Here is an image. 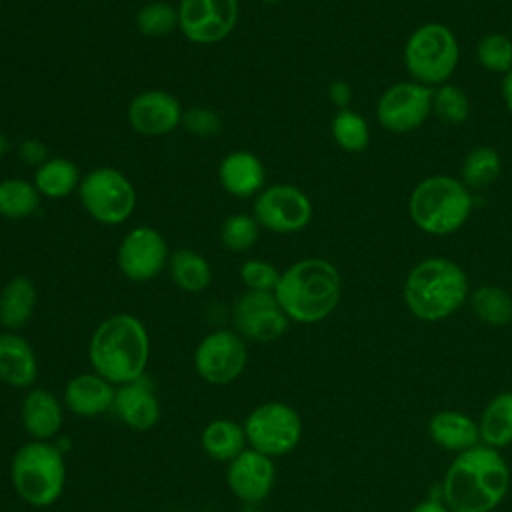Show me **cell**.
<instances>
[{"mask_svg":"<svg viewBox=\"0 0 512 512\" xmlns=\"http://www.w3.org/2000/svg\"><path fill=\"white\" fill-rule=\"evenodd\" d=\"M480 438L490 448L512 442V392L496 394L480 418Z\"/></svg>","mask_w":512,"mask_h":512,"instance_id":"cell-29","label":"cell"},{"mask_svg":"<svg viewBox=\"0 0 512 512\" xmlns=\"http://www.w3.org/2000/svg\"><path fill=\"white\" fill-rule=\"evenodd\" d=\"M38 292L28 276L10 278L0 290V324L8 332L26 326L36 310Z\"/></svg>","mask_w":512,"mask_h":512,"instance_id":"cell-23","label":"cell"},{"mask_svg":"<svg viewBox=\"0 0 512 512\" xmlns=\"http://www.w3.org/2000/svg\"><path fill=\"white\" fill-rule=\"evenodd\" d=\"M20 158L26 162V164H32V166H40L48 160V150L42 142L30 138V140H24L20 144Z\"/></svg>","mask_w":512,"mask_h":512,"instance_id":"cell-39","label":"cell"},{"mask_svg":"<svg viewBox=\"0 0 512 512\" xmlns=\"http://www.w3.org/2000/svg\"><path fill=\"white\" fill-rule=\"evenodd\" d=\"M114 394V384L102 378L100 374H78L70 378L64 386L62 402L72 414L92 418L104 414L114 406Z\"/></svg>","mask_w":512,"mask_h":512,"instance_id":"cell-20","label":"cell"},{"mask_svg":"<svg viewBox=\"0 0 512 512\" xmlns=\"http://www.w3.org/2000/svg\"><path fill=\"white\" fill-rule=\"evenodd\" d=\"M168 272L172 282L184 292H202L212 282V268L208 260L190 248H178L168 258Z\"/></svg>","mask_w":512,"mask_h":512,"instance_id":"cell-26","label":"cell"},{"mask_svg":"<svg viewBox=\"0 0 512 512\" xmlns=\"http://www.w3.org/2000/svg\"><path fill=\"white\" fill-rule=\"evenodd\" d=\"M432 112V88L410 82H396L388 86L376 104V118L380 126L390 132L404 134L424 124Z\"/></svg>","mask_w":512,"mask_h":512,"instance_id":"cell-12","label":"cell"},{"mask_svg":"<svg viewBox=\"0 0 512 512\" xmlns=\"http://www.w3.org/2000/svg\"><path fill=\"white\" fill-rule=\"evenodd\" d=\"M38 378V360L30 342L16 332H0V380L12 388H30Z\"/></svg>","mask_w":512,"mask_h":512,"instance_id":"cell-21","label":"cell"},{"mask_svg":"<svg viewBox=\"0 0 512 512\" xmlns=\"http://www.w3.org/2000/svg\"><path fill=\"white\" fill-rule=\"evenodd\" d=\"M182 126L198 136V138H212L216 134H220L222 130V118L216 110L206 108V106H192L188 110H184L182 114Z\"/></svg>","mask_w":512,"mask_h":512,"instance_id":"cell-38","label":"cell"},{"mask_svg":"<svg viewBox=\"0 0 512 512\" xmlns=\"http://www.w3.org/2000/svg\"><path fill=\"white\" fill-rule=\"evenodd\" d=\"M42 194L24 178L0 180V216L6 220H26L40 208Z\"/></svg>","mask_w":512,"mask_h":512,"instance_id":"cell-28","label":"cell"},{"mask_svg":"<svg viewBox=\"0 0 512 512\" xmlns=\"http://www.w3.org/2000/svg\"><path fill=\"white\" fill-rule=\"evenodd\" d=\"M78 196L88 216L100 224L116 226L126 222L136 208L132 182L116 168L98 166L78 186Z\"/></svg>","mask_w":512,"mask_h":512,"instance_id":"cell-8","label":"cell"},{"mask_svg":"<svg viewBox=\"0 0 512 512\" xmlns=\"http://www.w3.org/2000/svg\"><path fill=\"white\" fill-rule=\"evenodd\" d=\"M168 244L152 226L132 228L118 246V268L132 282H148L168 266Z\"/></svg>","mask_w":512,"mask_h":512,"instance_id":"cell-15","label":"cell"},{"mask_svg":"<svg viewBox=\"0 0 512 512\" xmlns=\"http://www.w3.org/2000/svg\"><path fill=\"white\" fill-rule=\"evenodd\" d=\"M80 180L82 178H80L78 166L64 156H56V158H48L44 164L36 168L32 182L42 196L58 200L78 190Z\"/></svg>","mask_w":512,"mask_h":512,"instance_id":"cell-25","label":"cell"},{"mask_svg":"<svg viewBox=\"0 0 512 512\" xmlns=\"http://www.w3.org/2000/svg\"><path fill=\"white\" fill-rule=\"evenodd\" d=\"M88 356L94 372L116 386L138 380L148 366V330L142 320L132 314H114L94 330Z\"/></svg>","mask_w":512,"mask_h":512,"instance_id":"cell-2","label":"cell"},{"mask_svg":"<svg viewBox=\"0 0 512 512\" xmlns=\"http://www.w3.org/2000/svg\"><path fill=\"white\" fill-rule=\"evenodd\" d=\"M0 6H2V0H0Z\"/></svg>","mask_w":512,"mask_h":512,"instance_id":"cell-45","label":"cell"},{"mask_svg":"<svg viewBox=\"0 0 512 512\" xmlns=\"http://www.w3.org/2000/svg\"><path fill=\"white\" fill-rule=\"evenodd\" d=\"M330 132L334 142L346 152H362L370 142V130L366 120L348 108H342L334 114Z\"/></svg>","mask_w":512,"mask_h":512,"instance_id":"cell-32","label":"cell"},{"mask_svg":"<svg viewBox=\"0 0 512 512\" xmlns=\"http://www.w3.org/2000/svg\"><path fill=\"white\" fill-rule=\"evenodd\" d=\"M238 0H180L178 28L194 44H216L236 26Z\"/></svg>","mask_w":512,"mask_h":512,"instance_id":"cell-14","label":"cell"},{"mask_svg":"<svg viewBox=\"0 0 512 512\" xmlns=\"http://www.w3.org/2000/svg\"><path fill=\"white\" fill-rule=\"evenodd\" d=\"M404 302L424 322L452 316L468 298V276L450 258L432 256L418 262L404 280Z\"/></svg>","mask_w":512,"mask_h":512,"instance_id":"cell-4","label":"cell"},{"mask_svg":"<svg viewBox=\"0 0 512 512\" xmlns=\"http://www.w3.org/2000/svg\"><path fill=\"white\" fill-rule=\"evenodd\" d=\"M200 442H202L204 452L210 458H214L218 462H230L240 452L246 450L248 440H246L244 426H240L232 420H226V418H218V420H212L204 428Z\"/></svg>","mask_w":512,"mask_h":512,"instance_id":"cell-27","label":"cell"},{"mask_svg":"<svg viewBox=\"0 0 512 512\" xmlns=\"http://www.w3.org/2000/svg\"><path fill=\"white\" fill-rule=\"evenodd\" d=\"M20 418L24 430L32 440L50 442V438H54L62 428V404L50 390L32 388L24 396Z\"/></svg>","mask_w":512,"mask_h":512,"instance_id":"cell-22","label":"cell"},{"mask_svg":"<svg viewBox=\"0 0 512 512\" xmlns=\"http://www.w3.org/2000/svg\"><path fill=\"white\" fill-rule=\"evenodd\" d=\"M218 180L230 196L250 198L264 190L266 168L254 152L234 150L220 160Z\"/></svg>","mask_w":512,"mask_h":512,"instance_id":"cell-19","label":"cell"},{"mask_svg":"<svg viewBox=\"0 0 512 512\" xmlns=\"http://www.w3.org/2000/svg\"><path fill=\"white\" fill-rule=\"evenodd\" d=\"M428 432L438 446L458 454L478 446L480 440V426L468 414L458 410H442L434 414Z\"/></svg>","mask_w":512,"mask_h":512,"instance_id":"cell-24","label":"cell"},{"mask_svg":"<svg viewBox=\"0 0 512 512\" xmlns=\"http://www.w3.org/2000/svg\"><path fill=\"white\" fill-rule=\"evenodd\" d=\"M280 270L262 258H250L240 266V280L246 290L256 292H274L280 280Z\"/></svg>","mask_w":512,"mask_h":512,"instance_id":"cell-37","label":"cell"},{"mask_svg":"<svg viewBox=\"0 0 512 512\" xmlns=\"http://www.w3.org/2000/svg\"><path fill=\"white\" fill-rule=\"evenodd\" d=\"M510 488V468L496 448L474 446L450 464L442 496L450 512H490Z\"/></svg>","mask_w":512,"mask_h":512,"instance_id":"cell-1","label":"cell"},{"mask_svg":"<svg viewBox=\"0 0 512 512\" xmlns=\"http://www.w3.org/2000/svg\"><path fill=\"white\" fill-rule=\"evenodd\" d=\"M6 150H8V140H6V136L0 132V158L6 154Z\"/></svg>","mask_w":512,"mask_h":512,"instance_id":"cell-43","label":"cell"},{"mask_svg":"<svg viewBox=\"0 0 512 512\" xmlns=\"http://www.w3.org/2000/svg\"><path fill=\"white\" fill-rule=\"evenodd\" d=\"M328 98H330V102L334 106H338L342 110V108L348 106V102L352 98V90H350V86L344 80H336V82H332L328 86Z\"/></svg>","mask_w":512,"mask_h":512,"instance_id":"cell-40","label":"cell"},{"mask_svg":"<svg viewBox=\"0 0 512 512\" xmlns=\"http://www.w3.org/2000/svg\"><path fill=\"white\" fill-rule=\"evenodd\" d=\"M136 28L148 38H160L178 28V6L164 0L146 2L136 14Z\"/></svg>","mask_w":512,"mask_h":512,"instance_id":"cell-33","label":"cell"},{"mask_svg":"<svg viewBox=\"0 0 512 512\" xmlns=\"http://www.w3.org/2000/svg\"><path fill=\"white\" fill-rule=\"evenodd\" d=\"M260 236V224L252 214H232L222 222L220 244L228 252H246L250 250Z\"/></svg>","mask_w":512,"mask_h":512,"instance_id":"cell-34","label":"cell"},{"mask_svg":"<svg viewBox=\"0 0 512 512\" xmlns=\"http://www.w3.org/2000/svg\"><path fill=\"white\" fill-rule=\"evenodd\" d=\"M472 212V196L462 180L436 174L420 180L410 198L408 214L426 234L446 236L456 232Z\"/></svg>","mask_w":512,"mask_h":512,"instance_id":"cell-5","label":"cell"},{"mask_svg":"<svg viewBox=\"0 0 512 512\" xmlns=\"http://www.w3.org/2000/svg\"><path fill=\"white\" fill-rule=\"evenodd\" d=\"M502 100L506 108L512 112V70L506 72L502 78Z\"/></svg>","mask_w":512,"mask_h":512,"instance_id":"cell-42","label":"cell"},{"mask_svg":"<svg viewBox=\"0 0 512 512\" xmlns=\"http://www.w3.org/2000/svg\"><path fill=\"white\" fill-rule=\"evenodd\" d=\"M10 478L16 494L30 506L54 504L66 482L62 450L46 440H32L20 446L12 458Z\"/></svg>","mask_w":512,"mask_h":512,"instance_id":"cell-6","label":"cell"},{"mask_svg":"<svg viewBox=\"0 0 512 512\" xmlns=\"http://www.w3.org/2000/svg\"><path fill=\"white\" fill-rule=\"evenodd\" d=\"M432 112L444 124H462L470 112L468 96L454 84H442L432 92Z\"/></svg>","mask_w":512,"mask_h":512,"instance_id":"cell-35","label":"cell"},{"mask_svg":"<svg viewBox=\"0 0 512 512\" xmlns=\"http://www.w3.org/2000/svg\"><path fill=\"white\" fill-rule=\"evenodd\" d=\"M244 432L248 446L270 458L292 452L302 436L300 414L278 400L256 406L246 422Z\"/></svg>","mask_w":512,"mask_h":512,"instance_id":"cell-9","label":"cell"},{"mask_svg":"<svg viewBox=\"0 0 512 512\" xmlns=\"http://www.w3.org/2000/svg\"><path fill=\"white\" fill-rule=\"evenodd\" d=\"M502 168L500 154L490 146L472 148L462 162V182L468 188H486L492 184Z\"/></svg>","mask_w":512,"mask_h":512,"instance_id":"cell-31","label":"cell"},{"mask_svg":"<svg viewBox=\"0 0 512 512\" xmlns=\"http://www.w3.org/2000/svg\"><path fill=\"white\" fill-rule=\"evenodd\" d=\"M276 478V468L270 456L256 452L254 448H246L240 452L234 460L228 462L226 480L232 494L246 502V504H258L262 502Z\"/></svg>","mask_w":512,"mask_h":512,"instance_id":"cell-17","label":"cell"},{"mask_svg":"<svg viewBox=\"0 0 512 512\" xmlns=\"http://www.w3.org/2000/svg\"><path fill=\"white\" fill-rule=\"evenodd\" d=\"M182 104L166 90H146L132 98L126 116L140 136H164L182 124Z\"/></svg>","mask_w":512,"mask_h":512,"instance_id":"cell-16","label":"cell"},{"mask_svg":"<svg viewBox=\"0 0 512 512\" xmlns=\"http://www.w3.org/2000/svg\"><path fill=\"white\" fill-rule=\"evenodd\" d=\"M252 216L260 228L276 234H292L310 224L312 202L292 184H274L256 196Z\"/></svg>","mask_w":512,"mask_h":512,"instance_id":"cell-11","label":"cell"},{"mask_svg":"<svg viewBox=\"0 0 512 512\" xmlns=\"http://www.w3.org/2000/svg\"><path fill=\"white\" fill-rule=\"evenodd\" d=\"M232 322L244 340L274 342L284 336L290 318L280 308L274 292L244 290L232 306Z\"/></svg>","mask_w":512,"mask_h":512,"instance_id":"cell-13","label":"cell"},{"mask_svg":"<svg viewBox=\"0 0 512 512\" xmlns=\"http://www.w3.org/2000/svg\"><path fill=\"white\" fill-rule=\"evenodd\" d=\"M264 4H276V2H280V0H262Z\"/></svg>","mask_w":512,"mask_h":512,"instance_id":"cell-44","label":"cell"},{"mask_svg":"<svg viewBox=\"0 0 512 512\" xmlns=\"http://www.w3.org/2000/svg\"><path fill=\"white\" fill-rule=\"evenodd\" d=\"M476 56L486 70L506 74L512 70V40L500 32L486 34L476 48Z\"/></svg>","mask_w":512,"mask_h":512,"instance_id":"cell-36","label":"cell"},{"mask_svg":"<svg viewBox=\"0 0 512 512\" xmlns=\"http://www.w3.org/2000/svg\"><path fill=\"white\" fill-rule=\"evenodd\" d=\"M342 280L336 266L324 258H304L288 266L274 296L284 314L300 324L328 318L340 302Z\"/></svg>","mask_w":512,"mask_h":512,"instance_id":"cell-3","label":"cell"},{"mask_svg":"<svg viewBox=\"0 0 512 512\" xmlns=\"http://www.w3.org/2000/svg\"><path fill=\"white\" fill-rule=\"evenodd\" d=\"M476 318L490 326H504L512 320V296L500 286H480L470 296Z\"/></svg>","mask_w":512,"mask_h":512,"instance_id":"cell-30","label":"cell"},{"mask_svg":"<svg viewBox=\"0 0 512 512\" xmlns=\"http://www.w3.org/2000/svg\"><path fill=\"white\" fill-rule=\"evenodd\" d=\"M410 512H448V506H444L438 500H424V502L416 504Z\"/></svg>","mask_w":512,"mask_h":512,"instance_id":"cell-41","label":"cell"},{"mask_svg":"<svg viewBox=\"0 0 512 512\" xmlns=\"http://www.w3.org/2000/svg\"><path fill=\"white\" fill-rule=\"evenodd\" d=\"M458 40L440 22L418 26L406 40L404 64L414 82L424 86L446 84L458 66Z\"/></svg>","mask_w":512,"mask_h":512,"instance_id":"cell-7","label":"cell"},{"mask_svg":"<svg viewBox=\"0 0 512 512\" xmlns=\"http://www.w3.org/2000/svg\"><path fill=\"white\" fill-rule=\"evenodd\" d=\"M248 362L244 338L236 330H214L206 334L194 350V368L210 384H230Z\"/></svg>","mask_w":512,"mask_h":512,"instance_id":"cell-10","label":"cell"},{"mask_svg":"<svg viewBox=\"0 0 512 512\" xmlns=\"http://www.w3.org/2000/svg\"><path fill=\"white\" fill-rule=\"evenodd\" d=\"M112 408L116 410L118 418L136 432L150 430L160 418V402L152 382L146 376L120 384L116 388Z\"/></svg>","mask_w":512,"mask_h":512,"instance_id":"cell-18","label":"cell"}]
</instances>
